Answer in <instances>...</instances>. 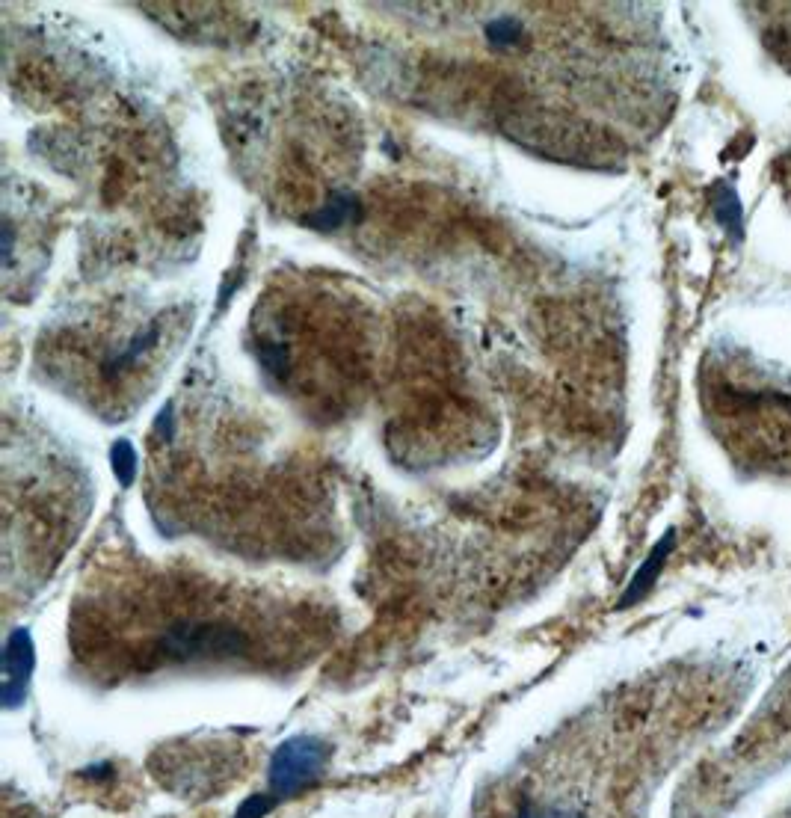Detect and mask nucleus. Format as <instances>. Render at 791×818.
Masks as SVG:
<instances>
[{
  "label": "nucleus",
  "instance_id": "9d476101",
  "mask_svg": "<svg viewBox=\"0 0 791 818\" xmlns=\"http://www.w3.org/2000/svg\"><path fill=\"white\" fill-rule=\"evenodd\" d=\"M258 362L267 368V374L273 377H285L288 374V347L279 341H267L258 347Z\"/></svg>",
  "mask_w": 791,
  "mask_h": 818
},
{
  "label": "nucleus",
  "instance_id": "423d86ee",
  "mask_svg": "<svg viewBox=\"0 0 791 818\" xmlns=\"http://www.w3.org/2000/svg\"><path fill=\"white\" fill-rule=\"evenodd\" d=\"M160 338V324H152V327L146 329V332H140V335H134V341L125 347V350H119L107 365H104V377H116L119 371H125V368H131L149 347H155Z\"/></svg>",
  "mask_w": 791,
  "mask_h": 818
},
{
  "label": "nucleus",
  "instance_id": "ddd939ff",
  "mask_svg": "<svg viewBox=\"0 0 791 818\" xmlns=\"http://www.w3.org/2000/svg\"><path fill=\"white\" fill-rule=\"evenodd\" d=\"M9 258H12V226L6 223L3 226V261L9 264Z\"/></svg>",
  "mask_w": 791,
  "mask_h": 818
},
{
  "label": "nucleus",
  "instance_id": "f03ea898",
  "mask_svg": "<svg viewBox=\"0 0 791 818\" xmlns=\"http://www.w3.org/2000/svg\"><path fill=\"white\" fill-rule=\"evenodd\" d=\"M329 762V744L317 736L285 738L267 765V792L276 804L297 798L312 783L320 780L323 768Z\"/></svg>",
  "mask_w": 791,
  "mask_h": 818
},
{
  "label": "nucleus",
  "instance_id": "f257e3e1",
  "mask_svg": "<svg viewBox=\"0 0 791 818\" xmlns=\"http://www.w3.org/2000/svg\"><path fill=\"white\" fill-rule=\"evenodd\" d=\"M252 653V638L232 620H175L158 638V655L178 664L235 661Z\"/></svg>",
  "mask_w": 791,
  "mask_h": 818
},
{
  "label": "nucleus",
  "instance_id": "0eeeda50",
  "mask_svg": "<svg viewBox=\"0 0 791 818\" xmlns=\"http://www.w3.org/2000/svg\"><path fill=\"white\" fill-rule=\"evenodd\" d=\"M714 217H717V223H720V226H723L729 235L741 238V229H744L741 199H738V193H735L732 187H723V190L717 193V202H714Z\"/></svg>",
  "mask_w": 791,
  "mask_h": 818
},
{
  "label": "nucleus",
  "instance_id": "20e7f679",
  "mask_svg": "<svg viewBox=\"0 0 791 818\" xmlns=\"http://www.w3.org/2000/svg\"><path fill=\"white\" fill-rule=\"evenodd\" d=\"M673 549H676V531L670 528V531L652 546V552L646 555V561L637 567V573L632 575V581L626 584V590H623V596H620V602H617L620 611H626V608L637 605L640 599H646V593L655 587L658 575L664 573V564L670 561Z\"/></svg>",
  "mask_w": 791,
  "mask_h": 818
},
{
  "label": "nucleus",
  "instance_id": "9b49d317",
  "mask_svg": "<svg viewBox=\"0 0 791 818\" xmlns=\"http://www.w3.org/2000/svg\"><path fill=\"white\" fill-rule=\"evenodd\" d=\"M276 807V801H273V795L270 792H255V795H249L243 804L238 807V813L232 818H267V813Z\"/></svg>",
  "mask_w": 791,
  "mask_h": 818
},
{
  "label": "nucleus",
  "instance_id": "1a4fd4ad",
  "mask_svg": "<svg viewBox=\"0 0 791 818\" xmlns=\"http://www.w3.org/2000/svg\"><path fill=\"white\" fill-rule=\"evenodd\" d=\"M522 36H525V27H522V21L513 18V15H504V18H495V21L486 24V39H489L492 45H498V48L519 45Z\"/></svg>",
  "mask_w": 791,
  "mask_h": 818
},
{
  "label": "nucleus",
  "instance_id": "39448f33",
  "mask_svg": "<svg viewBox=\"0 0 791 818\" xmlns=\"http://www.w3.org/2000/svg\"><path fill=\"white\" fill-rule=\"evenodd\" d=\"M356 214H359V199L356 196H350V193H332L326 199V205H320V211H315L312 217H306V223L312 229L329 232V229H341Z\"/></svg>",
  "mask_w": 791,
  "mask_h": 818
},
{
  "label": "nucleus",
  "instance_id": "7ed1b4c3",
  "mask_svg": "<svg viewBox=\"0 0 791 818\" xmlns=\"http://www.w3.org/2000/svg\"><path fill=\"white\" fill-rule=\"evenodd\" d=\"M33 670H36L33 635L27 629H12L6 638V647H3V685H0L3 709L12 712L27 700Z\"/></svg>",
  "mask_w": 791,
  "mask_h": 818
},
{
  "label": "nucleus",
  "instance_id": "6e6552de",
  "mask_svg": "<svg viewBox=\"0 0 791 818\" xmlns=\"http://www.w3.org/2000/svg\"><path fill=\"white\" fill-rule=\"evenodd\" d=\"M110 463H113V475L119 481V487H131L137 478V451L128 439H119L110 451Z\"/></svg>",
  "mask_w": 791,
  "mask_h": 818
},
{
  "label": "nucleus",
  "instance_id": "f8f14e48",
  "mask_svg": "<svg viewBox=\"0 0 791 818\" xmlns=\"http://www.w3.org/2000/svg\"><path fill=\"white\" fill-rule=\"evenodd\" d=\"M516 818H584V813H578L572 807H554V804L543 807V804L528 801V804H522V810H519Z\"/></svg>",
  "mask_w": 791,
  "mask_h": 818
}]
</instances>
